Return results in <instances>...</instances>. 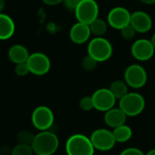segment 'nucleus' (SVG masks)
Returning <instances> with one entry per match:
<instances>
[{"label": "nucleus", "instance_id": "f257e3e1", "mask_svg": "<svg viewBox=\"0 0 155 155\" xmlns=\"http://www.w3.org/2000/svg\"><path fill=\"white\" fill-rule=\"evenodd\" d=\"M32 148L36 155H53L59 147V139L50 131H43L35 135Z\"/></svg>", "mask_w": 155, "mask_h": 155}, {"label": "nucleus", "instance_id": "f03ea898", "mask_svg": "<svg viewBox=\"0 0 155 155\" xmlns=\"http://www.w3.org/2000/svg\"><path fill=\"white\" fill-rule=\"evenodd\" d=\"M87 53L98 63L105 62L113 55V45L104 37L96 36L89 42Z\"/></svg>", "mask_w": 155, "mask_h": 155}, {"label": "nucleus", "instance_id": "7ed1b4c3", "mask_svg": "<svg viewBox=\"0 0 155 155\" xmlns=\"http://www.w3.org/2000/svg\"><path fill=\"white\" fill-rule=\"evenodd\" d=\"M67 155H94V148L90 138L84 134H76L68 138L65 143Z\"/></svg>", "mask_w": 155, "mask_h": 155}, {"label": "nucleus", "instance_id": "20e7f679", "mask_svg": "<svg viewBox=\"0 0 155 155\" xmlns=\"http://www.w3.org/2000/svg\"><path fill=\"white\" fill-rule=\"evenodd\" d=\"M119 108L126 116H137L143 113L145 108V100L138 93H128L119 100Z\"/></svg>", "mask_w": 155, "mask_h": 155}, {"label": "nucleus", "instance_id": "39448f33", "mask_svg": "<svg viewBox=\"0 0 155 155\" xmlns=\"http://www.w3.org/2000/svg\"><path fill=\"white\" fill-rule=\"evenodd\" d=\"M74 15L77 22L90 25L98 18L99 5L95 0H82L74 9Z\"/></svg>", "mask_w": 155, "mask_h": 155}, {"label": "nucleus", "instance_id": "423d86ee", "mask_svg": "<svg viewBox=\"0 0 155 155\" xmlns=\"http://www.w3.org/2000/svg\"><path fill=\"white\" fill-rule=\"evenodd\" d=\"M147 79L146 70L137 64L129 65L124 72V82L128 86L134 89L143 87L147 83Z\"/></svg>", "mask_w": 155, "mask_h": 155}, {"label": "nucleus", "instance_id": "0eeeda50", "mask_svg": "<svg viewBox=\"0 0 155 155\" xmlns=\"http://www.w3.org/2000/svg\"><path fill=\"white\" fill-rule=\"evenodd\" d=\"M32 124L39 131H48L54 124V116L52 110L45 105L36 107L32 114Z\"/></svg>", "mask_w": 155, "mask_h": 155}, {"label": "nucleus", "instance_id": "6e6552de", "mask_svg": "<svg viewBox=\"0 0 155 155\" xmlns=\"http://www.w3.org/2000/svg\"><path fill=\"white\" fill-rule=\"evenodd\" d=\"M90 140L94 150L101 152L112 150L116 143L113 132L107 129H97L94 131L91 134Z\"/></svg>", "mask_w": 155, "mask_h": 155}, {"label": "nucleus", "instance_id": "1a4fd4ad", "mask_svg": "<svg viewBox=\"0 0 155 155\" xmlns=\"http://www.w3.org/2000/svg\"><path fill=\"white\" fill-rule=\"evenodd\" d=\"M26 64L29 68V72L35 75H45L51 68V62L49 57L40 52L33 53L29 55Z\"/></svg>", "mask_w": 155, "mask_h": 155}, {"label": "nucleus", "instance_id": "9d476101", "mask_svg": "<svg viewBox=\"0 0 155 155\" xmlns=\"http://www.w3.org/2000/svg\"><path fill=\"white\" fill-rule=\"evenodd\" d=\"M92 99L94 109L100 112H107L114 108L117 100L109 88H100L96 90L93 94Z\"/></svg>", "mask_w": 155, "mask_h": 155}, {"label": "nucleus", "instance_id": "9b49d317", "mask_svg": "<svg viewBox=\"0 0 155 155\" xmlns=\"http://www.w3.org/2000/svg\"><path fill=\"white\" fill-rule=\"evenodd\" d=\"M131 13L124 6H115L110 10L107 15L108 25L116 30H121L130 24Z\"/></svg>", "mask_w": 155, "mask_h": 155}, {"label": "nucleus", "instance_id": "f8f14e48", "mask_svg": "<svg viewBox=\"0 0 155 155\" xmlns=\"http://www.w3.org/2000/svg\"><path fill=\"white\" fill-rule=\"evenodd\" d=\"M132 55L138 61L145 62L150 60L155 53L154 48L148 39H138L136 40L131 47Z\"/></svg>", "mask_w": 155, "mask_h": 155}, {"label": "nucleus", "instance_id": "ddd939ff", "mask_svg": "<svg viewBox=\"0 0 155 155\" xmlns=\"http://www.w3.org/2000/svg\"><path fill=\"white\" fill-rule=\"evenodd\" d=\"M131 25L137 33L144 34L149 32L153 27V20L149 14L144 11H135L131 15Z\"/></svg>", "mask_w": 155, "mask_h": 155}, {"label": "nucleus", "instance_id": "4468645a", "mask_svg": "<svg viewBox=\"0 0 155 155\" xmlns=\"http://www.w3.org/2000/svg\"><path fill=\"white\" fill-rule=\"evenodd\" d=\"M91 35L92 33L89 25L80 22L75 23L71 27L69 32V36L71 41L76 45H83L86 43L89 40Z\"/></svg>", "mask_w": 155, "mask_h": 155}, {"label": "nucleus", "instance_id": "2eb2a0df", "mask_svg": "<svg viewBox=\"0 0 155 155\" xmlns=\"http://www.w3.org/2000/svg\"><path fill=\"white\" fill-rule=\"evenodd\" d=\"M126 115L120 108H112L104 114V123L111 128H117L125 124Z\"/></svg>", "mask_w": 155, "mask_h": 155}, {"label": "nucleus", "instance_id": "dca6fc26", "mask_svg": "<svg viewBox=\"0 0 155 155\" xmlns=\"http://www.w3.org/2000/svg\"><path fill=\"white\" fill-rule=\"evenodd\" d=\"M15 31L14 20L6 14L0 13V40L11 38Z\"/></svg>", "mask_w": 155, "mask_h": 155}, {"label": "nucleus", "instance_id": "f3484780", "mask_svg": "<svg viewBox=\"0 0 155 155\" xmlns=\"http://www.w3.org/2000/svg\"><path fill=\"white\" fill-rule=\"evenodd\" d=\"M30 54L27 48L22 45H14L8 50V57L10 61L15 64L26 63Z\"/></svg>", "mask_w": 155, "mask_h": 155}, {"label": "nucleus", "instance_id": "a211bd4d", "mask_svg": "<svg viewBox=\"0 0 155 155\" xmlns=\"http://www.w3.org/2000/svg\"><path fill=\"white\" fill-rule=\"evenodd\" d=\"M113 134L114 137V140L116 143H126L128 142L132 136H133V131L131 127H129L126 124H124L122 126H119L117 128H114L113 131Z\"/></svg>", "mask_w": 155, "mask_h": 155}, {"label": "nucleus", "instance_id": "6ab92c4d", "mask_svg": "<svg viewBox=\"0 0 155 155\" xmlns=\"http://www.w3.org/2000/svg\"><path fill=\"white\" fill-rule=\"evenodd\" d=\"M109 90L112 92V94L114 95L116 99H122L124 96H125L129 92H128V85L124 81L121 80H115L114 81L110 87Z\"/></svg>", "mask_w": 155, "mask_h": 155}, {"label": "nucleus", "instance_id": "aec40b11", "mask_svg": "<svg viewBox=\"0 0 155 155\" xmlns=\"http://www.w3.org/2000/svg\"><path fill=\"white\" fill-rule=\"evenodd\" d=\"M89 27L93 35L96 36H103L107 32L108 23L105 22L104 19L98 17L89 25Z\"/></svg>", "mask_w": 155, "mask_h": 155}, {"label": "nucleus", "instance_id": "412c9836", "mask_svg": "<svg viewBox=\"0 0 155 155\" xmlns=\"http://www.w3.org/2000/svg\"><path fill=\"white\" fill-rule=\"evenodd\" d=\"M34 151L31 145L18 143L12 150L11 155H33Z\"/></svg>", "mask_w": 155, "mask_h": 155}, {"label": "nucleus", "instance_id": "4be33fe9", "mask_svg": "<svg viewBox=\"0 0 155 155\" xmlns=\"http://www.w3.org/2000/svg\"><path fill=\"white\" fill-rule=\"evenodd\" d=\"M34 138H35V135L29 131H22L17 135V140L19 143L27 144V145H32Z\"/></svg>", "mask_w": 155, "mask_h": 155}, {"label": "nucleus", "instance_id": "5701e85b", "mask_svg": "<svg viewBox=\"0 0 155 155\" xmlns=\"http://www.w3.org/2000/svg\"><path fill=\"white\" fill-rule=\"evenodd\" d=\"M97 64H98V62L90 55H86L82 60V67L84 68V70H85L87 72L94 71L96 68Z\"/></svg>", "mask_w": 155, "mask_h": 155}, {"label": "nucleus", "instance_id": "b1692460", "mask_svg": "<svg viewBox=\"0 0 155 155\" xmlns=\"http://www.w3.org/2000/svg\"><path fill=\"white\" fill-rule=\"evenodd\" d=\"M120 32H121L122 37L125 40H131V39L134 38L137 34L135 29L131 25V24H129L126 26H124V28H122L120 30Z\"/></svg>", "mask_w": 155, "mask_h": 155}, {"label": "nucleus", "instance_id": "393cba45", "mask_svg": "<svg viewBox=\"0 0 155 155\" xmlns=\"http://www.w3.org/2000/svg\"><path fill=\"white\" fill-rule=\"evenodd\" d=\"M79 106L83 111H85V112H89V111H92L93 109H94L92 96L91 97L90 96L83 97L79 102Z\"/></svg>", "mask_w": 155, "mask_h": 155}, {"label": "nucleus", "instance_id": "a878e982", "mask_svg": "<svg viewBox=\"0 0 155 155\" xmlns=\"http://www.w3.org/2000/svg\"><path fill=\"white\" fill-rule=\"evenodd\" d=\"M15 73L16 75L18 76H25L26 74H28L29 72V68L26 63H22V64H18L15 65Z\"/></svg>", "mask_w": 155, "mask_h": 155}, {"label": "nucleus", "instance_id": "bb28decb", "mask_svg": "<svg viewBox=\"0 0 155 155\" xmlns=\"http://www.w3.org/2000/svg\"><path fill=\"white\" fill-rule=\"evenodd\" d=\"M120 155H145L140 149L138 148H134V147H131V148H127L125 150H124Z\"/></svg>", "mask_w": 155, "mask_h": 155}, {"label": "nucleus", "instance_id": "cd10ccee", "mask_svg": "<svg viewBox=\"0 0 155 155\" xmlns=\"http://www.w3.org/2000/svg\"><path fill=\"white\" fill-rule=\"evenodd\" d=\"M82 0H64L63 3L64 6L69 10H74L77 7V5L81 3Z\"/></svg>", "mask_w": 155, "mask_h": 155}, {"label": "nucleus", "instance_id": "c85d7f7f", "mask_svg": "<svg viewBox=\"0 0 155 155\" xmlns=\"http://www.w3.org/2000/svg\"><path fill=\"white\" fill-rule=\"evenodd\" d=\"M42 1H43L45 5L53 6V5H59V4L63 3L64 0H42Z\"/></svg>", "mask_w": 155, "mask_h": 155}, {"label": "nucleus", "instance_id": "c756f323", "mask_svg": "<svg viewBox=\"0 0 155 155\" xmlns=\"http://www.w3.org/2000/svg\"><path fill=\"white\" fill-rule=\"evenodd\" d=\"M140 1L145 5H153V4H155V0H140Z\"/></svg>", "mask_w": 155, "mask_h": 155}, {"label": "nucleus", "instance_id": "7c9ffc66", "mask_svg": "<svg viewBox=\"0 0 155 155\" xmlns=\"http://www.w3.org/2000/svg\"><path fill=\"white\" fill-rule=\"evenodd\" d=\"M150 41H151V43H152V45H153V48H154L155 50V33L153 35V36H152Z\"/></svg>", "mask_w": 155, "mask_h": 155}, {"label": "nucleus", "instance_id": "2f4dec72", "mask_svg": "<svg viewBox=\"0 0 155 155\" xmlns=\"http://www.w3.org/2000/svg\"><path fill=\"white\" fill-rule=\"evenodd\" d=\"M145 155H155V148L154 149H153V150H151V151H149L148 153Z\"/></svg>", "mask_w": 155, "mask_h": 155}, {"label": "nucleus", "instance_id": "473e14b6", "mask_svg": "<svg viewBox=\"0 0 155 155\" xmlns=\"http://www.w3.org/2000/svg\"><path fill=\"white\" fill-rule=\"evenodd\" d=\"M4 4H5L4 0H0V13H1V10H2L3 7H4Z\"/></svg>", "mask_w": 155, "mask_h": 155}]
</instances>
